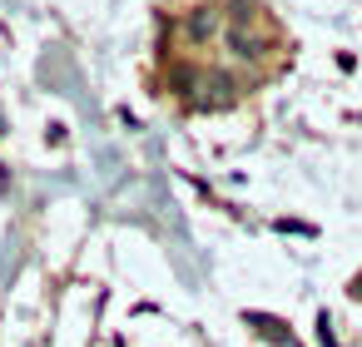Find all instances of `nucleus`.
<instances>
[{
	"label": "nucleus",
	"mask_w": 362,
	"mask_h": 347,
	"mask_svg": "<svg viewBox=\"0 0 362 347\" xmlns=\"http://www.w3.org/2000/svg\"><path fill=\"white\" fill-rule=\"evenodd\" d=\"M184 35H189L194 45H209L214 35H223V11H218V6H199V11H189Z\"/></svg>",
	"instance_id": "obj_1"
},
{
	"label": "nucleus",
	"mask_w": 362,
	"mask_h": 347,
	"mask_svg": "<svg viewBox=\"0 0 362 347\" xmlns=\"http://www.w3.org/2000/svg\"><path fill=\"white\" fill-rule=\"evenodd\" d=\"M199 85H204V90H214V95H204V100H199L204 110H209V105H233V100H238V90H243V85H238V75H228V70H209V75H199Z\"/></svg>",
	"instance_id": "obj_2"
},
{
	"label": "nucleus",
	"mask_w": 362,
	"mask_h": 347,
	"mask_svg": "<svg viewBox=\"0 0 362 347\" xmlns=\"http://www.w3.org/2000/svg\"><path fill=\"white\" fill-rule=\"evenodd\" d=\"M223 45H228V55H233V60H263V50H268V40H258L248 25L223 30Z\"/></svg>",
	"instance_id": "obj_3"
},
{
	"label": "nucleus",
	"mask_w": 362,
	"mask_h": 347,
	"mask_svg": "<svg viewBox=\"0 0 362 347\" xmlns=\"http://www.w3.org/2000/svg\"><path fill=\"white\" fill-rule=\"evenodd\" d=\"M6 129H11V119H6V110H0V134H6Z\"/></svg>",
	"instance_id": "obj_4"
}]
</instances>
